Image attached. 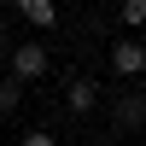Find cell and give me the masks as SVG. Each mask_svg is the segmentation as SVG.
Returning a JSON list of instances; mask_svg holds the SVG:
<instances>
[{
  "label": "cell",
  "mask_w": 146,
  "mask_h": 146,
  "mask_svg": "<svg viewBox=\"0 0 146 146\" xmlns=\"http://www.w3.org/2000/svg\"><path fill=\"white\" fill-rule=\"evenodd\" d=\"M117 129H146V94L117 100Z\"/></svg>",
  "instance_id": "5b68a950"
},
{
  "label": "cell",
  "mask_w": 146,
  "mask_h": 146,
  "mask_svg": "<svg viewBox=\"0 0 146 146\" xmlns=\"http://www.w3.org/2000/svg\"><path fill=\"white\" fill-rule=\"evenodd\" d=\"M18 100H23V82L12 76V70H6V76H0V111H12Z\"/></svg>",
  "instance_id": "8992f818"
},
{
  "label": "cell",
  "mask_w": 146,
  "mask_h": 146,
  "mask_svg": "<svg viewBox=\"0 0 146 146\" xmlns=\"http://www.w3.org/2000/svg\"><path fill=\"white\" fill-rule=\"evenodd\" d=\"M12 76H18V82H35V76H47V47H35V41L12 47Z\"/></svg>",
  "instance_id": "6da1fadb"
},
{
  "label": "cell",
  "mask_w": 146,
  "mask_h": 146,
  "mask_svg": "<svg viewBox=\"0 0 146 146\" xmlns=\"http://www.w3.org/2000/svg\"><path fill=\"white\" fill-rule=\"evenodd\" d=\"M117 18H123L129 29H140V23H146V0H123V6H117Z\"/></svg>",
  "instance_id": "52a82bcc"
},
{
  "label": "cell",
  "mask_w": 146,
  "mask_h": 146,
  "mask_svg": "<svg viewBox=\"0 0 146 146\" xmlns=\"http://www.w3.org/2000/svg\"><path fill=\"white\" fill-rule=\"evenodd\" d=\"M111 70L117 76H146V41H117L111 47Z\"/></svg>",
  "instance_id": "7a4b0ae2"
},
{
  "label": "cell",
  "mask_w": 146,
  "mask_h": 146,
  "mask_svg": "<svg viewBox=\"0 0 146 146\" xmlns=\"http://www.w3.org/2000/svg\"><path fill=\"white\" fill-rule=\"evenodd\" d=\"M18 18L29 23V29H53V23H58V6H53V0H18Z\"/></svg>",
  "instance_id": "277c9868"
},
{
  "label": "cell",
  "mask_w": 146,
  "mask_h": 146,
  "mask_svg": "<svg viewBox=\"0 0 146 146\" xmlns=\"http://www.w3.org/2000/svg\"><path fill=\"white\" fill-rule=\"evenodd\" d=\"M23 146H58V140L47 135V129H35V135H23Z\"/></svg>",
  "instance_id": "ba28073f"
},
{
  "label": "cell",
  "mask_w": 146,
  "mask_h": 146,
  "mask_svg": "<svg viewBox=\"0 0 146 146\" xmlns=\"http://www.w3.org/2000/svg\"><path fill=\"white\" fill-rule=\"evenodd\" d=\"M64 105L70 111H94V105H100V82H88V76H76V82H64Z\"/></svg>",
  "instance_id": "3957f363"
}]
</instances>
